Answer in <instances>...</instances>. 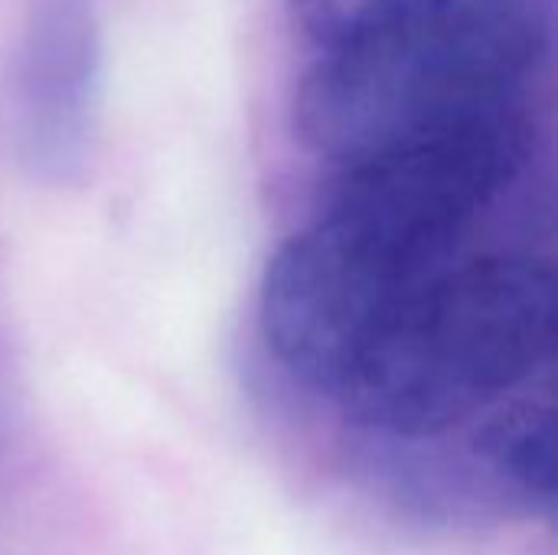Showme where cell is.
Returning <instances> with one entry per match:
<instances>
[{
  "instance_id": "1",
  "label": "cell",
  "mask_w": 558,
  "mask_h": 555,
  "mask_svg": "<svg viewBox=\"0 0 558 555\" xmlns=\"http://www.w3.org/2000/svg\"><path fill=\"white\" fill-rule=\"evenodd\" d=\"M553 39V0H448L327 49L294 118L307 147L356 164L513 101Z\"/></svg>"
},
{
  "instance_id": "2",
  "label": "cell",
  "mask_w": 558,
  "mask_h": 555,
  "mask_svg": "<svg viewBox=\"0 0 558 555\" xmlns=\"http://www.w3.org/2000/svg\"><path fill=\"white\" fill-rule=\"evenodd\" d=\"M556 340V281L530 258H477L425 278L337 389L389 438H432L526 383Z\"/></svg>"
},
{
  "instance_id": "3",
  "label": "cell",
  "mask_w": 558,
  "mask_h": 555,
  "mask_svg": "<svg viewBox=\"0 0 558 555\" xmlns=\"http://www.w3.org/2000/svg\"><path fill=\"white\" fill-rule=\"evenodd\" d=\"M526 124L513 101L343 167L324 216L428 278L461 229L513 180Z\"/></svg>"
},
{
  "instance_id": "4",
  "label": "cell",
  "mask_w": 558,
  "mask_h": 555,
  "mask_svg": "<svg viewBox=\"0 0 558 555\" xmlns=\"http://www.w3.org/2000/svg\"><path fill=\"white\" fill-rule=\"evenodd\" d=\"M422 281L320 216L291 236L265 268V343L294 379L333 399L386 321Z\"/></svg>"
},
{
  "instance_id": "5",
  "label": "cell",
  "mask_w": 558,
  "mask_h": 555,
  "mask_svg": "<svg viewBox=\"0 0 558 555\" xmlns=\"http://www.w3.org/2000/svg\"><path fill=\"white\" fill-rule=\"evenodd\" d=\"M101 23L95 0H29L16 59L20 164L49 186L75 183L95 147Z\"/></svg>"
},
{
  "instance_id": "6",
  "label": "cell",
  "mask_w": 558,
  "mask_h": 555,
  "mask_svg": "<svg viewBox=\"0 0 558 555\" xmlns=\"http://www.w3.org/2000/svg\"><path fill=\"white\" fill-rule=\"evenodd\" d=\"M484 468L530 504H556V415L539 402H513L487 415L474 432Z\"/></svg>"
},
{
  "instance_id": "7",
  "label": "cell",
  "mask_w": 558,
  "mask_h": 555,
  "mask_svg": "<svg viewBox=\"0 0 558 555\" xmlns=\"http://www.w3.org/2000/svg\"><path fill=\"white\" fill-rule=\"evenodd\" d=\"M448 0H291L294 20L324 49L373 36Z\"/></svg>"
}]
</instances>
